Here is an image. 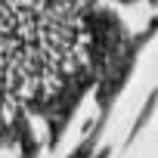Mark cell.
<instances>
[{"instance_id": "1", "label": "cell", "mask_w": 158, "mask_h": 158, "mask_svg": "<svg viewBox=\"0 0 158 158\" xmlns=\"http://www.w3.org/2000/svg\"><path fill=\"white\" fill-rule=\"evenodd\" d=\"M84 0H0V106L34 109L84 68Z\"/></svg>"}]
</instances>
